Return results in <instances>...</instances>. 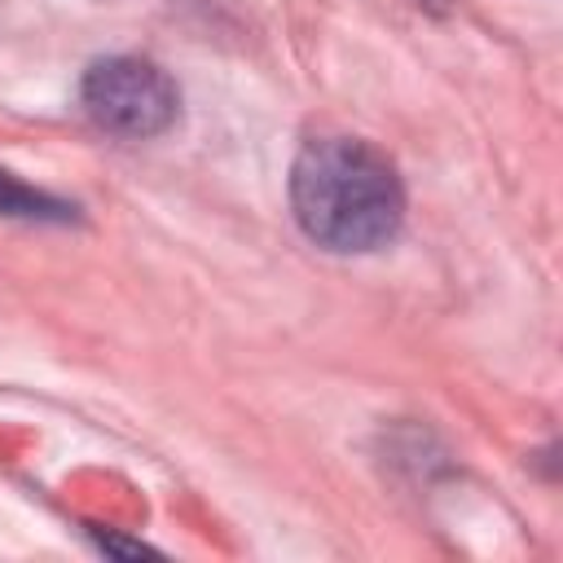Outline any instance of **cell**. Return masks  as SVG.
<instances>
[{
  "label": "cell",
  "mask_w": 563,
  "mask_h": 563,
  "mask_svg": "<svg viewBox=\"0 0 563 563\" xmlns=\"http://www.w3.org/2000/svg\"><path fill=\"white\" fill-rule=\"evenodd\" d=\"M84 110L101 132L128 136V141H145L172 128L180 92L167 79L163 66L145 62V57H101L88 66L84 84H79Z\"/></svg>",
  "instance_id": "obj_2"
},
{
  "label": "cell",
  "mask_w": 563,
  "mask_h": 563,
  "mask_svg": "<svg viewBox=\"0 0 563 563\" xmlns=\"http://www.w3.org/2000/svg\"><path fill=\"white\" fill-rule=\"evenodd\" d=\"M0 216L62 224V220L75 216V207L62 202V198H53V194H44V189H35V185H26V180H18L13 172H0Z\"/></svg>",
  "instance_id": "obj_3"
},
{
  "label": "cell",
  "mask_w": 563,
  "mask_h": 563,
  "mask_svg": "<svg viewBox=\"0 0 563 563\" xmlns=\"http://www.w3.org/2000/svg\"><path fill=\"white\" fill-rule=\"evenodd\" d=\"M299 229L339 255L378 251L405 220V185L383 150L356 136H312L290 167Z\"/></svg>",
  "instance_id": "obj_1"
}]
</instances>
